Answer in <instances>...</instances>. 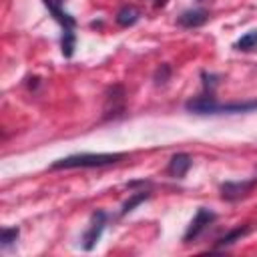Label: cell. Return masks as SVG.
Returning a JSON list of instances; mask_svg holds the SVG:
<instances>
[{"label": "cell", "instance_id": "9", "mask_svg": "<svg viewBox=\"0 0 257 257\" xmlns=\"http://www.w3.org/2000/svg\"><path fill=\"white\" fill-rule=\"evenodd\" d=\"M249 231H251V225H249V223H243V225H239V227L231 229L229 233H225L223 237H219V239H217V243H215V247H217V249H221V247L233 245L235 241H239L241 237H245Z\"/></svg>", "mask_w": 257, "mask_h": 257}, {"label": "cell", "instance_id": "8", "mask_svg": "<svg viewBox=\"0 0 257 257\" xmlns=\"http://www.w3.org/2000/svg\"><path fill=\"white\" fill-rule=\"evenodd\" d=\"M209 18V12L203 10V8H193V10H185L181 16H179V24L185 26V28H195V26H201L205 24Z\"/></svg>", "mask_w": 257, "mask_h": 257}, {"label": "cell", "instance_id": "11", "mask_svg": "<svg viewBox=\"0 0 257 257\" xmlns=\"http://www.w3.org/2000/svg\"><path fill=\"white\" fill-rule=\"evenodd\" d=\"M235 48L237 50H253V48H257V30H251V32L243 34L235 42Z\"/></svg>", "mask_w": 257, "mask_h": 257}, {"label": "cell", "instance_id": "6", "mask_svg": "<svg viewBox=\"0 0 257 257\" xmlns=\"http://www.w3.org/2000/svg\"><path fill=\"white\" fill-rule=\"evenodd\" d=\"M104 112H106V118L108 116H116L122 112V100H124V92H122V86H112L108 92H106V98H104Z\"/></svg>", "mask_w": 257, "mask_h": 257}, {"label": "cell", "instance_id": "3", "mask_svg": "<svg viewBox=\"0 0 257 257\" xmlns=\"http://www.w3.org/2000/svg\"><path fill=\"white\" fill-rule=\"evenodd\" d=\"M104 225H106V213L104 211H94L92 217H90V225H88V229L84 233V239H82L84 241L82 247L86 251L94 249V245L98 243V239H100V235L104 231Z\"/></svg>", "mask_w": 257, "mask_h": 257}, {"label": "cell", "instance_id": "12", "mask_svg": "<svg viewBox=\"0 0 257 257\" xmlns=\"http://www.w3.org/2000/svg\"><path fill=\"white\" fill-rule=\"evenodd\" d=\"M149 197H151V193H149V191H141V193H135V195H133L131 199H126V201L122 203V211H120V213H122V215L131 213V211H133V209H135V207H137L139 203L147 201Z\"/></svg>", "mask_w": 257, "mask_h": 257}, {"label": "cell", "instance_id": "5", "mask_svg": "<svg viewBox=\"0 0 257 257\" xmlns=\"http://www.w3.org/2000/svg\"><path fill=\"white\" fill-rule=\"evenodd\" d=\"M42 2H44V6L50 10V14L54 16V20L62 26V34H66V32H74L76 22H74V18H72L68 12L62 10L64 0H42Z\"/></svg>", "mask_w": 257, "mask_h": 257}, {"label": "cell", "instance_id": "4", "mask_svg": "<svg viewBox=\"0 0 257 257\" xmlns=\"http://www.w3.org/2000/svg\"><path fill=\"white\" fill-rule=\"evenodd\" d=\"M257 183V179L251 181H229L221 185V197L227 201H239L243 197L249 195V191L253 189V185Z\"/></svg>", "mask_w": 257, "mask_h": 257}, {"label": "cell", "instance_id": "2", "mask_svg": "<svg viewBox=\"0 0 257 257\" xmlns=\"http://www.w3.org/2000/svg\"><path fill=\"white\" fill-rule=\"evenodd\" d=\"M217 219V215L211 211V209H205V207H199L197 209V215L193 217V221L189 223V227H187V231H185V237H183V241L185 243H191V241H195L213 221Z\"/></svg>", "mask_w": 257, "mask_h": 257}, {"label": "cell", "instance_id": "14", "mask_svg": "<svg viewBox=\"0 0 257 257\" xmlns=\"http://www.w3.org/2000/svg\"><path fill=\"white\" fill-rule=\"evenodd\" d=\"M169 76H171V66L169 64H161L157 68V72H155V82L157 84H165L169 80Z\"/></svg>", "mask_w": 257, "mask_h": 257}, {"label": "cell", "instance_id": "10", "mask_svg": "<svg viewBox=\"0 0 257 257\" xmlns=\"http://www.w3.org/2000/svg\"><path fill=\"white\" fill-rule=\"evenodd\" d=\"M141 12L135 8V6H122L118 12H116V22L120 26H133L137 20H139Z\"/></svg>", "mask_w": 257, "mask_h": 257}, {"label": "cell", "instance_id": "15", "mask_svg": "<svg viewBox=\"0 0 257 257\" xmlns=\"http://www.w3.org/2000/svg\"><path fill=\"white\" fill-rule=\"evenodd\" d=\"M201 78H203V86H205V90H209L207 94H213V88H215V84H217V74H207V72H201Z\"/></svg>", "mask_w": 257, "mask_h": 257}, {"label": "cell", "instance_id": "7", "mask_svg": "<svg viewBox=\"0 0 257 257\" xmlns=\"http://www.w3.org/2000/svg\"><path fill=\"white\" fill-rule=\"evenodd\" d=\"M191 165H193V161H191V157H189L187 153H177V155H173V157H171L167 171H169V175H173V177L181 179V177H185V175H187V171L191 169Z\"/></svg>", "mask_w": 257, "mask_h": 257}, {"label": "cell", "instance_id": "1", "mask_svg": "<svg viewBox=\"0 0 257 257\" xmlns=\"http://www.w3.org/2000/svg\"><path fill=\"white\" fill-rule=\"evenodd\" d=\"M124 159V153H80V155H70L64 159H58L50 165L52 171L56 169H94V167H106L114 165Z\"/></svg>", "mask_w": 257, "mask_h": 257}, {"label": "cell", "instance_id": "13", "mask_svg": "<svg viewBox=\"0 0 257 257\" xmlns=\"http://www.w3.org/2000/svg\"><path fill=\"white\" fill-rule=\"evenodd\" d=\"M18 227H4L2 229V233H0V243H2V247H10L16 239H18Z\"/></svg>", "mask_w": 257, "mask_h": 257}]
</instances>
